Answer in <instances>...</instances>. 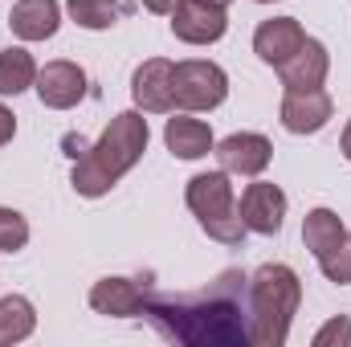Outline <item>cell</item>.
Returning a JSON list of instances; mask_svg holds the SVG:
<instances>
[{"instance_id":"obj_27","label":"cell","mask_w":351,"mask_h":347,"mask_svg":"<svg viewBox=\"0 0 351 347\" xmlns=\"http://www.w3.org/2000/svg\"><path fill=\"white\" fill-rule=\"evenodd\" d=\"M217 4H225V8H229V0H217Z\"/></svg>"},{"instance_id":"obj_2","label":"cell","mask_w":351,"mask_h":347,"mask_svg":"<svg viewBox=\"0 0 351 347\" xmlns=\"http://www.w3.org/2000/svg\"><path fill=\"white\" fill-rule=\"evenodd\" d=\"M147 139H152V131H147L143 110H119L106 123V131L98 135V143H90L86 152L74 160V172H70L74 192L86 196V200L106 196L123 176L143 160Z\"/></svg>"},{"instance_id":"obj_14","label":"cell","mask_w":351,"mask_h":347,"mask_svg":"<svg viewBox=\"0 0 351 347\" xmlns=\"http://www.w3.org/2000/svg\"><path fill=\"white\" fill-rule=\"evenodd\" d=\"M302 41H306V29L294 16H269V21L258 25V33H254V53L262 58L265 66L278 70Z\"/></svg>"},{"instance_id":"obj_23","label":"cell","mask_w":351,"mask_h":347,"mask_svg":"<svg viewBox=\"0 0 351 347\" xmlns=\"http://www.w3.org/2000/svg\"><path fill=\"white\" fill-rule=\"evenodd\" d=\"M331 344H351V319L348 315H335L327 327L315 331V347H331Z\"/></svg>"},{"instance_id":"obj_10","label":"cell","mask_w":351,"mask_h":347,"mask_svg":"<svg viewBox=\"0 0 351 347\" xmlns=\"http://www.w3.org/2000/svg\"><path fill=\"white\" fill-rule=\"evenodd\" d=\"M213 156L221 160V172L254 180V176H262L265 168H269L274 143H269L265 135H258V131H233L229 139H221V143L213 147Z\"/></svg>"},{"instance_id":"obj_12","label":"cell","mask_w":351,"mask_h":347,"mask_svg":"<svg viewBox=\"0 0 351 347\" xmlns=\"http://www.w3.org/2000/svg\"><path fill=\"white\" fill-rule=\"evenodd\" d=\"M37 98L49 106V110H70V106H78L82 98H86V70L78 66V62H66V58H58V62H45L41 70H37Z\"/></svg>"},{"instance_id":"obj_28","label":"cell","mask_w":351,"mask_h":347,"mask_svg":"<svg viewBox=\"0 0 351 347\" xmlns=\"http://www.w3.org/2000/svg\"><path fill=\"white\" fill-rule=\"evenodd\" d=\"M258 4H274V0H258Z\"/></svg>"},{"instance_id":"obj_18","label":"cell","mask_w":351,"mask_h":347,"mask_svg":"<svg viewBox=\"0 0 351 347\" xmlns=\"http://www.w3.org/2000/svg\"><path fill=\"white\" fill-rule=\"evenodd\" d=\"M37 331V311L25 294H4L0 298V347H12Z\"/></svg>"},{"instance_id":"obj_24","label":"cell","mask_w":351,"mask_h":347,"mask_svg":"<svg viewBox=\"0 0 351 347\" xmlns=\"http://www.w3.org/2000/svg\"><path fill=\"white\" fill-rule=\"evenodd\" d=\"M12 135H16V119H12V110L0 102V147L12 143Z\"/></svg>"},{"instance_id":"obj_20","label":"cell","mask_w":351,"mask_h":347,"mask_svg":"<svg viewBox=\"0 0 351 347\" xmlns=\"http://www.w3.org/2000/svg\"><path fill=\"white\" fill-rule=\"evenodd\" d=\"M66 12H70L74 25H82L90 33L114 29L123 21V4L119 0H66Z\"/></svg>"},{"instance_id":"obj_16","label":"cell","mask_w":351,"mask_h":347,"mask_svg":"<svg viewBox=\"0 0 351 347\" xmlns=\"http://www.w3.org/2000/svg\"><path fill=\"white\" fill-rule=\"evenodd\" d=\"M164 143H168V152H172L176 160H204V156L217 147L208 123L192 119L188 110L168 119V127H164Z\"/></svg>"},{"instance_id":"obj_26","label":"cell","mask_w":351,"mask_h":347,"mask_svg":"<svg viewBox=\"0 0 351 347\" xmlns=\"http://www.w3.org/2000/svg\"><path fill=\"white\" fill-rule=\"evenodd\" d=\"M339 147H343V156H348V164H351V119H348V127H343V139H339Z\"/></svg>"},{"instance_id":"obj_7","label":"cell","mask_w":351,"mask_h":347,"mask_svg":"<svg viewBox=\"0 0 351 347\" xmlns=\"http://www.w3.org/2000/svg\"><path fill=\"white\" fill-rule=\"evenodd\" d=\"M237 213H241L245 233L278 237V233H282V221H286V192H282L278 184H269V180H258V176H254V184L241 192Z\"/></svg>"},{"instance_id":"obj_9","label":"cell","mask_w":351,"mask_h":347,"mask_svg":"<svg viewBox=\"0 0 351 347\" xmlns=\"http://www.w3.org/2000/svg\"><path fill=\"white\" fill-rule=\"evenodd\" d=\"M335 115V102L331 94L319 90H286L282 94V106H278V119L290 135H319Z\"/></svg>"},{"instance_id":"obj_25","label":"cell","mask_w":351,"mask_h":347,"mask_svg":"<svg viewBox=\"0 0 351 347\" xmlns=\"http://www.w3.org/2000/svg\"><path fill=\"white\" fill-rule=\"evenodd\" d=\"M139 4H143L147 12H160V16H168V12H172L180 0H139Z\"/></svg>"},{"instance_id":"obj_13","label":"cell","mask_w":351,"mask_h":347,"mask_svg":"<svg viewBox=\"0 0 351 347\" xmlns=\"http://www.w3.org/2000/svg\"><path fill=\"white\" fill-rule=\"evenodd\" d=\"M327 74H331V53H327V45L315 41V37H306V41L278 66V78H282L286 90H319L327 82Z\"/></svg>"},{"instance_id":"obj_5","label":"cell","mask_w":351,"mask_h":347,"mask_svg":"<svg viewBox=\"0 0 351 347\" xmlns=\"http://www.w3.org/2000/svg\"><path fill=\"white\" fill-rule=\"evenodd\" d=\"M172 90H176V106L188 110V115H196V110H217V106L229 98V74H225L217 62L188 58V62H176Z\"/></svg>"},{"instance_id":"obj_21","label":"cell","mask_w":351,"mask_h":347,"mask_svg":"<svg viewBox=\"0 0 351 347\" xmlns=\"http://www.w3.org/2000/svg\"><path fill=\"white\" fill-rule=\"evenodd\" d=\"M319 261V270H323V278L327 282H335V286H351V233L335 246V250H327Z\"/></svg>"},{"instance_id":"obj_11","label":"cell","mask_w":351,"mask_h":347,"mask_svg":"<svg viewBox=\"0 0 351 347\" xmlns=\"http://www.w3.org/2000/svg\"><path fill=\"white\" fill-rule=\"evenodd\" d=\"M147 294L152 286H143L139 278H98L90 286V307L94 315H106V319H139L143 307H147Z\"/></svg>"},{"instance_id":"obj_6","label":"cell","mask_w":351,"mask_h":347,"mask_svg":"<svg viewBox=\"0 0 351 347\" xmlns=\"http://www.w3.org/2000/svg\"><path fill=\"white\" fill-rule=\"evenodd\" d=\"M168 16H172L168 21L172 25V37L184 41V45H213L229 29V12L217 0H180Z\"/></svg>"},{"instance_id":"obj_1","label":"cell","mask_w":351,"mask_h":347,"mask_svg":"<svg viewBox=\"0 0 351 347\" xmlns=\"http://www.w3.org/2000/svg\"><path fill=\"white\" fill-rule=\"evenodd\" d=\"M250 278L241 270H221L208 286L184 294H147L143 319L172 344L184 347H241L250 344Z\"/></svg>"},{"instance_id":"obj_19","label":"cell","mask_w":351,"mask_h":347,"mask_svg":"<svg viewBox=\"0 0 351 347\" xmlns=\"http://www.w3.org/2000/svg\"><path fill=\"white\" fill-rule=\"evenodd\" d=\"M37 82V62H33V53L29 49H21V45H8V49H0V94L4 98H16V94H25V90Z\"/></svg>"},{"instance_id":"obj_4","label":"cell","mask_w":351,"mask_h":347,"mask_svg":"<svg viewBox=\"0 0 351 347\" xmlns=\"http://www.w3.org/2000/svg\"><path fill=\"white\" fill-rule=\"evenodd\" d=\"M184 200H188L196 225L213 241H221V246H241L245 241V225H241V213H237V196H233L229 172L192 176L188 188H184Z\"/></svg>"},{"instance_id":"obj_15","label":"cell","mask_w":351,"mask_h":347,"mask_svg":"<svg viewBox=\"0 0 351 347\" xmlns=\"http://www.w3.org/2000/svg\"><path fill=\"white\" fill-rule=\"evenodd\" d=\"M8 29L21 41H49L62 29V4L58 0H16L8 12Z\"/></svg>"},{"instance_id":"obj_3","label":"cell","mask_w":351,"mask_h":347,"mask_svg":"<svg viewBox=\"0 0 351 347\" xmlns=\"http://www.w3.org/2000/svg\"><path fill=\"white\" fill-rule=\"evenodd\" d=\"M245 302H250V344L282 347L290 339V323L302 302V282L286 261H265L250 278Z\"/></svg>"},{"instance_id":"obj_8","label":"cell","mask_w":351,"mask_h":347,"mask_svg":"<svg viewBox=\"0 0 351 347\" xmlns=\"http://www.w3.org/2000/svg\"><path fill=\"white\" fill-rule=\"evenodd\" d=\"M172 74H176V62H168V58H147V62H139L135 74H131L135 110H143V115H172L176 110Z\"/></svg>"},{"instance_id":"obj_17","label":"cell","mask_w":351,"mask_h":347,"mask_svg":"<svg viewBox=\"0 0 351 347\" xmlns=\"http://www.w3.org/2000/svg\"><path fill=\"white\" fill-rule=\"evenodd\" d=\"M343 237H348V225L339 221V213H331V208H311L306 213V221H302V246L315 258H323L327 250H335Z\"/></svg>"},{"instance_id":"obj_22","label":"cell","mask_w":351,"mask_h":347,"mask_svg":"<svg viewBox=\"0 0 351 347\" xmlns=\"http://www.w3.org/2000/svg\"><path fill=\"white\" fill-rule=\"evenodd\" d=\"M25 246H29V221L16 208L0 204V254H16Z\"/></svg>"}]
</instances>
